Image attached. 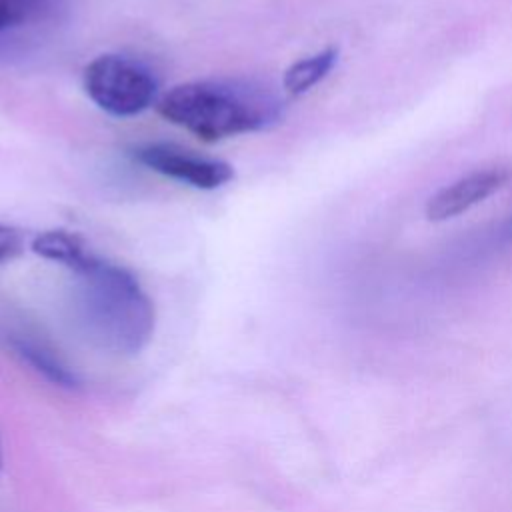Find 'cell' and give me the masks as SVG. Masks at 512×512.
Segmentation results:
<instances>
[{
	"instance_id": "6da1fadb",
	"label": "cell",
	"mask_w": 512,
	"mask_h": 512,
	"mask_svg": "<svg viewBox=\"0 0 512 512\" xmlns=\"http://www.w3.org/2000/svg\"><path fill=\"white\" fill-rule=\"evenodd\" d=\"M72 304L86 338L114 356L138 354L154 334V304L136 276L90 254L78 268Z\"/></svg>"
},
{
	"instance_id": "7a4b0ae2",
	"label": "cell",
	"mask_w": 512,
	"mask_h": 512,
	"mask_svg": "<svg viewBox=\"0 0 512 512\" xmlns=\"http://www.w3.org/2000/svg\"><path fill=\"white\" fill-rule=\"evenodd\" d=\"M168 122L204 142L258 132L282 118V102L268 88L244 80H192L174 86L158 100Z\"/></svg>"
},
{
	"instance_id": "3957f363",
	"label": "cell",
	"mask_w": 512,
	"mask_h": 512,
	"mask_svg": "<svg viewBox=\"0 0 512 512\" xmlns=\"http://www.w3.org/2000/svg\"><path fill=\"white\" fill-rule=\"evenodd\" d=\"M88 98L112 116H136L156 98L154 76L138 62L120 54H102L84 68Z\"/></svg>"
},
{
	"instance_id": "277c9868",
	"label": "cell",
	"mask_w": 512,
	"mask_h": 512,
	"mask_svg": "<svg viewBox=\"0 0 512 512\" xmlns=\"http://www.w3.org/2000/svg\"><path fill=\"white\" fill-rule=\"evenodd\" d=\"M134 158L162 176L186 182L200 190L220 188L234 178L232 164L218 158H204L170 144L138 146Z\"/></svg>"
},
{
	"instance_id": "5b68a950",
	"label": "cell",
	"mask_w": 512,
	"mask_h": 512,
	"mask_svg": "<svg viewBox=\"0 0 512 512\" xmlns=\"http://www.w3.org/2000/svg\"><path fill=\"white\" fill-rule=\"evenodd\" d=\"M508 180V172L502 168H488L472 172L442 190H438L426 204V216L432 222H442L454 218L472 206L480 204L496 190H500Z\"/></svg>"
},
{
	"instance_id": "8992f818",
	"label": "cell",
	"mask_w": 512,
	"mask_h": 512,
	"mask_svg": "<svg viewBox=\"0 0 512 512\" xmlns=\"http://www.w3.org/2000/svg\"><path fill=\"white\" fill-rule=\"evenodd\" d=\"M338 62V50L336 48H324L314 56L302 58L298 62H294L282 78V86L288 94L292 96H300L304 92H308L310 88H314L320 80H324L332 68Z\"/></svg>"
},
{
	"instance_id": "52a82bcc",
	"label": "cell",
	"mask_w": 512,
	"mask_h": 512,
	"mask_svg": "<svg viewBox=\"0 0 512 512\" xmlns=\"http://www.w3.org/2000/svg\"><path fill=\"white\" fill-rule=\"evenodd\" d=\"M32 252H36L38 256H42L46 260L58 262V264L66 266L68 270L78 268L90 256L82 238L72 232H66V230L40 232L32 240Z\"/></svg>"
},
{
	"instance_id": "ba28073f",
	"label": "cell",
	"mask_w": 512,
	"mask_h": 512,
	"mask_svg": "<svg viewBox=\"0 0 512 512\" xmlns=\"http://www.w3.org/2000/svg\"><path fill=\"white\" fill-rule=\"evenodd\" d=\"M56 0H0V38L54 12Z\"/></svg>"
},
{
	"instance_id": "9c48e42d",
	"label": "cell",
	"mask_w": 512,
	"mask_h": 512,
	"mask_svg": "<svg viewBox=\"0 0 512 512\" xmlns=\"http://www.w3.org/2000/svg\"><path fill=\"white\" fill-rule=\"evenodd\" d=\"M18 354L30 362L38 372H42L44 376H48L50 380L58 382V384H70L72 376L70 372L58 362V358H54L48 350H44L42 346H38L36 342H28V340H16L14 342Z\"/></svg>"
},
{
	"instance_id": "30bf717a",
	"label": "cell",
	"mask_w": 512,
	"mask_h": 512,
	"mask_svg": "<svg viewBox=\"0 0 512 512\" xmlns=\"http://www.w3.org/2000/svg\"><path fill=\"white\" fill-rule=\"evenodd\" d=\"M22 236L16 228L0 222V264L16 258L22 252Z\"/></svg>"
},
{
	"instance_id": "8fae6325",
	"label": "cell",
	"mask_w": 512,
	"mask_h": 512,
	"mask_svg": "<svg viewBox=\"0 0 512 512\" xmlns=\"http://www.w3.org/2000/svg\"><path fill=\"white\" fill-rule=\"evenodd\" d=\"M0 466H2V452H0Z\"/></svg>"
}]
</instances>
